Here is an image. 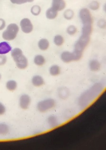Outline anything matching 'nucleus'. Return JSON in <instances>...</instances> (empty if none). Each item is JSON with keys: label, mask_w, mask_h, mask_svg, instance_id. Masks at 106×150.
<instances>
[{"label": "nucleus", "mask_w": 106, "mask_h": 150, "mask_svg": "<svg viewBox=\"0 0 106 150\" xmlns=\"http://www.w3.org/2000/svg\"><path fill=\"white\" fill-rule=\"evenodd\" d=\"M66 7V3L64 1H62L59 2H52V7L53 9L57 11H61L65 9Z\"/></svg>", "instance_id": "f3484780"}, {"label": "nucleus", "mask_w": 106, "mask_h": 150, "mask_svg": "<svg viewBox=\"0 0 106 150\" xmlns=\"http://www.w3.org/2000/svg\"><path fill=\"white\" fill-rule=\"evenodd\" d=\"M1 74H0V81H1Z\"/></svg>", "instance_id": "7c9ffc66"}, {"label": "nucleus", "mask_w": 106, "mask_h": 150, "mask_svg": "<svg viewBox=\"0 0 106 150\" xmlns=\"http://www.w3.org/2000/svg\"><path fill=\"white\" fill-rule=\"evenodd\" d=\"M49 73L52 76H57L61 74V67L58 65H52L49 68Z\"/></svg>", "instance_id": "dca6fc26"}, {"label": "nucleus", "mask_w": 106, "mask_h": 150, "mask_svg": "<svg viewBox=\"0 0 106 150\" xmlns=\"http://www.w3.org/2000/svg\"><path fill=\"white\" fill-rule=\"evenodd\" d=\"M11 56L18 69H26L28 66V59L23 54L22 49L19 48L13 49L11 51Z\"/></svg>", "instance_id": "f257e3e1"}, {"label": "nucleus", "mask_w": 106, "mask_h": 150, "mask_svg": "<svg viewBox=\"0 0 106 150\" xmlns=\"http://www.w3.org/2000/svg\"><path fill=\"white\" fill-rule=\"evenodd\" d=\"M56 102L53 98H46L42 100L37 103L36 109L40 113H45L54 108Z\"/></svg>", "instance_id": "f03ea898"}, {"label": "nucleus", "mask_w": 106, "mask_h": 150, "mask_svg": "<svg viewBox=\"0 0 106 150\" xmlns=\"http://www.w3.org/2000/svg\"><path fill=\"white\" fill-rule=\"evenodd\" d=\"M6 112V108L1 102H0V116L4 115Z\"/></svg>", "instance_id": "bb28decb"}, {"label": "nucleus", "mask_w": 106, "mask_h": 150, "mask_svg": "<svg viewBox=\"0 0 106 150\" xmlns=\"http://www.w3.org/2000/svg\"><path fill=\"white\" fill-rule=\"evenodd\" d=\"M38 46L40 50L45 51L49 47V42L47 39L42 38L38 42Z\"/></svg>", "instance_id": "ddd939ff"}, {"label": "nucleus", "mask_w": 106, "mask_h": 150, "mask_svg": "<svg viewBox=\"0 0 106 150\" xmlns=\"http://www.w3.org/2000/svg\"><path fill=\"white\" fill-rule=\"evenodd\" d=\"M77 28L75 26L73 25H71L69 26L67 28V32L69 35H73L77 33Z\"/></svg>", "instance_id": "5701e85b"}, {"label": "nucleus", "mask_w": 106, "mask_h": 150, "mask_svg": "<svg viewBox=\"0 0 106 150\" xmlns=\"http://www.w3.org/2000/svg\"><path fill=\"white\" fill-rule=\"evenodd\" d=\"M47 123L51 128H54L59 125V121L56 116L51 115L47 119Z\"/></svg>", "instance_id": "f8f14e48"}, {"label": "nucleus", "mask_w": 106, "mask_h": 150, "mask_svg": "<svg viewBox=\"0 0 106 150\" xmlns=\"http://www.w3.org/2000/svg\"><path fill=\"white\" fill-rule=\"evenodd\" d=\"M98 25L100 28H103L105 27V22L103 20L100 21L98 23Z\"/></svg>", "instance_id": "c85d7f7f"}, {"label": "nucleus", "mask_w": 106, "mask_h": 150, "mask_svg": "<svg viewBox=\"0 0 106 150\" xmlns=\"http://www.w3.org/2000/svg\"><path fill=\"white\" fill-rule=\"evenodd\" d=\"M6 88L9 92H13L15 91L18 87V83L16 81L13 80H10L6 83Z\"/></svg>", "instance_id": "4468645a"}, {"label": "nucleus", "mask_w": 106, "mask_h": 150, "mask_svg": "<svg viewBox=\"0 0 106 150\" xmlns=\"http://www.w3.org/2000/svg\"><path fill=\"white\" fill-rule=\"evenodd\" d=\"M32 84L35 87H40L45 84V81L43 78L40 75L33 76L32 79Z\"/></svg>", "instance_id": "6e6552de"}, {"label": "nucleus", "mask_w": 106, "mask_h": 150, "mask_svg": "<svg viewBox=\"0 0 106 150\" xmlns=\"http://www.w3.org/2000/svg\"><path fill=\"white\" fill-rule=\"evenodd\" d=\"M10 127L6 123H0V135H5L9 134Z\"/></svg>", "instance_id": "6ab92c4d"}, {"label": "nucleus", "mask_w": 106, "mask_h": 150, "mask_svg": "<svg viewBox=\"0 0 106 150\" xmlns=\"http://www.w3.org/2000/svg\"><path fill=\"white\" fill-rule=\"evenodd\" d=\"M32 99L29 95L24 93L20 96L19 99V105L23 110H27L30 107Z\"/></svg>", "instance_id": "39448f33"}, {"label": "nucleus", "mask_w": 106, "mask_h": 150, "mask_svg": "<svg viewBox=\"0 0 106 150\" xmlns=\"http://www.w3.org/2000/svg\"><path fill=\"white\" fill-rule=\"evenodd\" d=\"M41 12V8L38 5H34L32 7L31 9V13L33 16H37L39 15Z\"/></svg>", "instance_id": "412c9836"}, {"label": "nucleus", "mask_w": 106, "mask_h": 150, "mask_svg": "<svg viewBox=\"0 0 106 150\" xmlns=\"http://www.w3.org/2000/svg\"><path fill=\"white\" fill-rule=\"evenodd\" d=\"M63 1V0H52V2H59V1Z\"/></svg>", "instance_id": "c756f323"}, {"label": "nucleus", "mask_w": 106, "mask_h": 150, "mask_svg": "<svg viewBox=\"0 0 106 150\" xmlns=\"http://www.w3.org/2000/svg\"><path fill=\"white\" fill-rule=\"evenodd\" d=\"M100 7V4L97 1H93L90 4V8L92 10H97Z\"/></svg>", "instance_id": "393cba45"}, {"label": "nucleus", "mask_w": 106, "mask_h": 150, "mask_svg": "<svg viewBox=\"0 0 106 150\" xmlns=\"http://www.w3.org/2000/svg\"><path fill=\"white\" fill-rule=\"evenodd\" d=\"M74 16V12L73 11L71 10H67L64 13V17L66 19L70 20L72 19Z\"/></svg>", "instance_id": "4be33fe9"}, {"label": "nucleus", "mask_w": 106, "mask_h": 150, "mask_svg": "<svg viewBox=\"0 0 106 150\" xmlns=\"http://www.w3.org/2000/svg\"><path fill=\"white\" fill-rule=\"evenodd\" d=\"M6 26V23L5 21L3 19L0 18V31H1L4 29Z\"/></svg>", "instance_id": "cd10ccee"}, {"label": "nucleus", "mask_w": 106, "mask_h": 150, "mask_svg": "<svg viewBox=\"0 0 106 150\" xmlns=\"http://www.w3.org/2000/svg\"><path fill=\"white\" fill-rule=\"evenodd\" d=\"M89 67L91 71H98L101 68V64L100 62L96 59H92L89 62Z\"/></svg>", "instance_id": "9d476101"}, {"label": "nucleus", "mask_w": 106, "mask_h": 150, "mask_svg": "<svg viewBox=\"0 0 106 150\" xmlns=\"http://www.w3.org/2000/svg\"><path fill=\"white\" fill-rule=\"evenodd\" d=\"M12 47L7 42H0V54H6L11 52Z\"/></svg>", "instance_id": "1a4fd4ad"}, {"label": "nucleus", "mask_w": 106, "mask_h": 150, "mask_svg": "<svg viewBox=\"0 0 106 150\" xmlns=\"http://www.w3.org/2000/svg\"><path fill=\"white\" fill-rule=\"evenodd\" d=\"M55 45L57 46H61L64 42V39L61 35H57L55 36L53 39Z\"/></svg>", "instance_id": "aec40b11"}, {"label": "nucleus", "mask_w": 106, "mask_h": 150, "mask_svg": "<svg viewBox=\"0 0 106 150\" xmlns=\"http://www.w3.org/2000/svg\"><path fill=\"white\" fill-rule=\"evenodd\" d=\"M20 28L24 33H32L33 31V26L32 22L28 18H24L20 22Z\"/></svg>", "instance_id": "423d86ee"}, {"label": "nucleus", "mask_w": 106, "mask_h": 150, "mask_svg": "<svg viewBox=\"0 0 106 150\" xmlns=\"http://www.w3.org/2000/svg\"><path fill=\"white\" fill-rule=\"evenodd\" d=\"M7 57L4 54H0V66H3L6 64Z\"/></svg>", "instance_id": "a878e982"}, {"label": "nucleus", "mask_w": 106, "mask_h": 150, "mask_svg": "<svg viewBox=\"0 0 106 150\" xmlns=\"http://www.w3.org/2000/svg\"><path fill=\"white\" fill-rule=\"evenodd\" d=\"M58 95L62 100H66L70 95V91L66 87H61L58 90Z\"/></svg>", "instance_id": "9b49d317"}, {"label": "nucleus", "mask_w": 106, "mask_h": 150, "mask_svg": "<svg viewBox=\"0 0 106 150\" xmlns=\"http://www.w3.org/2000/svg\"><path fill=\"white\" fill-rule=\"evenodd\" d=\"M33 62L36 66H42L45 64L46 59L43 55L37 54L34 57Z\"/></svg>", "instance_id": "2eb2a0df"}, {"label": "nucleus", "mask_w": 106, "mask_h": 150, "mask_svg": "<svg viewBox=\"0 0 106 150\" xmlns=\"http://www.w3.org/2000/svg\"><path fill=\"white\" fill-rule=\"evenodd\" d=\"M19 27L15 23H11L8 25L6 29L2 33V37L5 41H11L14 40L18 35Z\"/></svg>", "instance_id": "7ed1b4c3"}, {"label": "nucleus", "mask_w": 106, "mask_h": 150, "mask_svg": "<svg viewBox=\"0 0 106 150\" xmlns=\"http://www.w3.org/2000/svg\"><path fill=\"white\" fill-rule=\"evenodd\" d=\"M80 17L83 26L92 25L93 19L90 11L87 8H83L80 11Z\"/></svg>", "instance_id": "20e7f679"}, {"label": "nucleus", "mask_w": 106, "mask_h": 150, "mask_svg": "<svg viewBox=\"0 0 106 150\" xmlns=\"http://www.w3.org/2000/svg\"><path fill=\"white\" fill-rule=\"evenodd\" d=\"M58 16V11L53 9L52 7L47 10L46 13V16L48 19L53 20L56 18Z\"/></svg>", "instance_id": "a211bd4d"}, {"label": "nucleus", "mask_w": 106, "mask_h": 150, "mask_svg": "<svg viewBox=\"0 0 106 150\" xmlns=\"http://www.w3.org/2000/svg\"><path fill=\"white\" fill-rule=\"evenodd\" d=\"M34 0H10L11 3L13 4H22L27 3H31Z\"/></svg>", "instance_id": "b1692460"}, {"label": "nucleus", "mask_w": 106, "mask_h": 150, "mask_svg": "<svg viewBox=\"0 0 106 150\" xmlns=\"http://www.w3.org/2000/svg\"><path fill=\"white\" fill-rule=\"evenodd\" d=\"M61 58L63 62L67 64L75 61L74 56L73 52L68 51L63 52L61 54Z\"/></svg>", "instance_id": "0eeeda50"}]
</instances>
